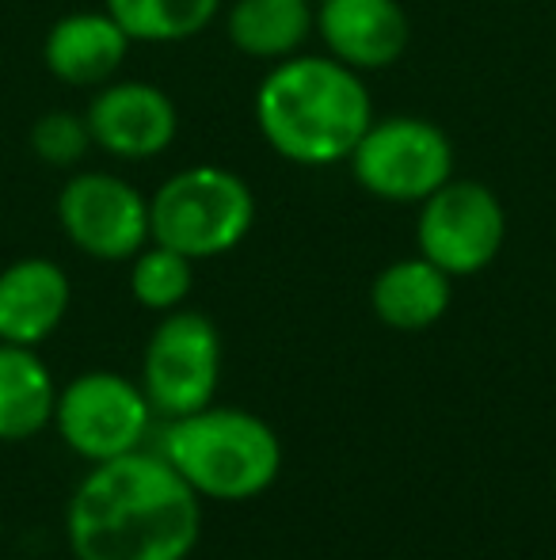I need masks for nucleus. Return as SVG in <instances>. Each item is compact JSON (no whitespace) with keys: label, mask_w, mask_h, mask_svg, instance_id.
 <instances>
[{"label":"nucleus","mask_w":556,"mask_h":560,"mask_svg":"<svg viewBox=\"0 0 556 560\" xmlns=\"http://www.w3.org/2000/svg\"><path fill=\"white\" fill-rule=\"evenodd\" d=\"M76 560H187L199 546V492L164 454L130 450L92 465L66 508Z\"/></svg>","instance_id":"nucleus-1"},{"label":"nucleus","mask_w":556,"mask_h":560,"mask_svg":"<svg viewBox=\"0 0 556 560\" xmlns=\"http://www.w3.org/2000/svg\"><path fill=\"white\" fill-rule=\"evenodd\" d=\"M370 122L374 104L363 73L332 54H294L256 89V126L263 141L301 168L347 161Z\"/></svg>","instance_id":"nucleus-2"},{"label":"nucleus","mask_w":556,"mask_h":560,"mask_svg":"<svg viewBox=\"0 0 556 560\" xmlns=\"http://www.w3.org/2000/svg\"><path fill=\"white\" fill-rule=\"evenodd\" d=\"M161 454L199 492V500H256L282 472V443L275 428L229 405H206L171 420Z\"/></svg>","instance_id":"nucleus-3"},{"label":"nucleus","mask_w":556,"mask_h":560,"mask_svg":"<svg viewBox=\"0 0 556 560\" xmlns=\"http://www.w3.org/2000/svg\"><path fill=\"white\" fill-rule=\"evenodd\" d=\"M256 222V195L248 179L217 164H191L168 176L149 199V236L187 259H214L233 252Z\"/></svg>","instance_id":"nucleus-4"},{"label":"nucleus","mask_w":556,"mask_h":560,"mask_svg":"<svg viewBox=\"0 0 556 560\" xmlns=\"http://www.w3.org/2000/svg\"><path fill=\"white\" fill-rule=\"evenodd\" d=\"M347 164L355 184L374 199L423 202L453 179V145L430 118H374Z\"/></svg>","instance_id":"nucleus-5"},{"label":"nucleus","mask_w":556,"mask_h":560,"mask_svg":"<svg viewBox=\"0 0 556 560\" xmlns=\"http://www.w3.org/2000/svg\"><path fill=\"white\" fill-rule=\"evenodd\" d=\"M222 382V336L199 310H171L153 328L141 354V389L153 412L179 420L214 405Z\"/></svg>","instance_id":"nucleus-6"},{"label":"nucleus","mask_w":556,"mask_h":560,"mask_svg":"<svg viewBox=\"0 0 556 560\" xmlns=\"http://www.w3.org/2000/svg\"><path fill=\"white\" fill-rule=\"evenodd\" d=\"M149 423H153V405L141 382H130L115 370L76 374L66 389H58L54 405L58 435L76 457L92 465L141 450Z\"/></svg>","instance_id":"nucleus-7"},{"label":"nucleus","mask_w":556,"mask_h":560,"mask_svg":"<svg viewBox=\"0 0 556 560\" xmlns=\"http://www.w3.org/2000/svg\"><path fill=\"white\" fill-rule=\"evenodd\" d=\"M507 241L504 202L481 179H446L419 202L416 248L450 279H469L496 264Z\"/></svg>","instance_id":"nucleus-8"},{"label":"nucleus","mask_w":556,"mask_h":560,"mask_svg":"<svg viewBox=\"0 0 556 560\" xmlns=\"http://www.w3.org/2000/svg\"><path fill=\"white\" fill-rule=\"evenodd\" d=\"M58 222L92 259H134L149 236V199L115 172H81L58 195Z\"/></svg>","instance_id":"nucleus-9"},{"label":"nucleus","mask_w":556,"mask_h":560,"mask_svg":"<svg viewBox=\"0 0 556 560\" xmlns=\"http://www.w3.org/2000/svg\"><path fill=\"white\" fill-rule=\"evenodd\" d=\"M84 118H88L92 141L119 161H149L164 153L179 130L171 96L145 81L104 84Z\"/></svg>","instance_id":"nucleus-10"},{"label":"nucleus","mask_w":556,"mask_h":560,"mask_svg":"<svg viewBox=\"0 0 556 560\" xmlns=\"http://www.w3.org/2000/svg\"><path fill=\"white\" fill-rule=\"evenodd\" d=\"M317 35L335 61L358 73H378L404 58L412 23L401 0H320Z\"/></svg>","instance_id":"nucleus-11"},{"label":"nucleus","mask_w":556,"mask_h":560,"mask_svg":"<svg viewBox=\"0 0 556 560\" xmlns=\"http://www.w3.org/2000/svg\"><path fill=\"white\" fill-rule=\"evenodd\" d=\"M73 302L69 275L54 259L27 256L0 271V343L38 347L61 328Z\"/></svg>","instance_id":"nucleus-12"},{"label":"nucleus","mask_w":556,"mask_h":560,"mask_svg":"<svg viewBox=\"0 0 556 560\" xmlns=\"http://www.w3.org/2000/svg\"><path fill=\"white\" fill-rule=\"evenodd\" d=\"M130 54V35L111 12H69L46 31L43 61L69 89H104Z\"/></svg>","instance_id":"nucleus-13"},{"label":"nucleus","mask_w":556,"mask_h":560,"mask_svg":"<svg viewBox=\"0 0 556 560\" xmlns=\"http://www.w3.org/2000/svg\"><path fill=\"white\" fill-rule=\"evenodd\" d=\"M453 279L427 256L393 259L370 287V310L393 332H427L446 317Z\"/></svg>","instance_id":"nucleus-14"},{"label":"nucleus","mask_w":556,"mask_h":560,"mask_svg":"<svg viewBox=\"0 0 556 560\" xmlns=\"http://www.w3.org/2000/svg\"><path fill=\"white\" fill-rule=\"evenodd\" d=\"M58 385L35 347L0 343V443L35 439L54 423Z\"/></svg>","instance_id":"nucleus-15"},{"label":"nucleus","mask_w":556,"mask_h":560,"mask_svg":"<svg viewBox=\"0 0 556 560\" xmlns=\"http://www.w3.org/2000/svg\"><path fill=\"white\" fill-rule=\"evenodd\" d=\"M317 31V4L309 0H233L225 35L240 54L260 61H286Z\"/></svg>","instance_id":"nucleus-16"},{"label":"nucleus","mask_w":556,"mask_h":560,"mask_svg":"<svg viewBox=\"0 0 556 560\" xmlns=\"http://www.w3.org/2000/svg\"><path fill=\"white\" fill-rule=\"evenodd\" d=\"M130 43H184L214 23L222 0H104Z\"/></svg>","instance_id":"nucleus-17"},{"label":"nucleus","mask_w":556,"mask_h":560,"mask_svg":"<svg viewBox=\"0 0 556 560\" xmlns=\"http://www.w3.org/2000/svg\"><path fill=\"white\" fill-rule=\"evenodd\" d=\"M194 287V259L184 252L164 248V244L149 241L145 248L130 259V294L141 310L171 313L187 302Z\"/></svg>","instance_id":"nucleus-18"},{"label":"nucleus","mask_w":556,"mask_h":560,"mask_svg":"<svg viewBox=\"0 0 556 560\" xmlns=\"http://www.w3.org/2000/svg\"><path fill=\"white\" fill-rule=\"evenodd\" d=\"M96 145L88 130V118L73 112H46L31 126V149L50 168H73L84 161V153Z\"/></svg>","instance_id":"nucleus-19"}]
</instances>
